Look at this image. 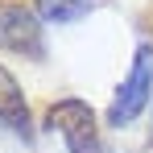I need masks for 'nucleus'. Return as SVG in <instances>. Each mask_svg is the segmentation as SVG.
<instances>
[{"mask_svg": "<svg viewBox=\"0 0 153 153\" xmlns=\"http://www.w3.org/2000/svg\"><path fill=\"white\" fill-rule=\"evenodd\" d=\"M0 46L13 54H25V58H42V29L37 17L21 8V4H4L0 8Z\"/></svg>", "mask_w": 153, "mask_h": 153, "instance_id": "nucleus-3", "label": "nucleus"}, {"mask_svg": "<svg viewBox=\"0 0 153 153\" xmlns=\"http://www.w3.org/2000/svg\"><path fill=\"white\" fill-rule=\"evenodd\" d=\"M0 124H8V128H29L25 95H21L13 71H4V66H0Z\"/></svg>", "mask_w": 153, "mask_h": 153, "instance_id": "nucleus-4", "label": "nucleus"}, {"mask_svg": "<svg viewBox=\"0 0 153 153\" xmlns=\"http://www.w3.org/2000/svg\"><path fill=\"white\" fill-rule=\"evenodd\" d=\"M37 4V17L46 21H75L91 8V0H33Z\"/></svg>", "mask_w": 153, "mask_h": 153, "instance_id": "nucleus-5", "label": "nucleus"}, {"mask_svg": "<svg viewBox=\"0 0 153 153\" xmlns=\"http://www.w3.org/2000/svg\"><path fill=\"white\" fill-rule=\"evenodd\" d=\"M149 87H153V46H141L128 79L120 83V91H116V103L108 108V124H116V128L132 124L141 116V108L149 103Z\"/></svg>", "mask_w": 153, "mask_h": 153, "instance_id": "nucleus-2", "label": "nucleus"}, {"mask_svg": "<svg viewBox=\"0 0 153 153\" xmlns=\"http://www.w3.org/2000/svg\"><path fill=\"white\" fill-rule=\"evenodd\" d=\"M46 128L62 132V141H66L71 153H100V141H95V112H91L83 100H58V103H50Z\"/></svg>", "mask_w": 153, "mask_h": 153, "instance_id": "nucleus-1", "label": "nucleus"}]
</instances>
